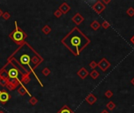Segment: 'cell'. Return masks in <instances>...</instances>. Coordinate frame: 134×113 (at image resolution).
<instances>
[{
    "label": "cell",
    "instance_id": "4",
    "mask_svg": "<svg viewBox=\"0 0 134 113\" xmlns=\"http://www.w3.org/2000/svg\"><path fill=\"white\" fill-rule=\"evenodd\" d=\"M98 67L100 68V69L102 71V72H104L111 67V63L109 62L105 57H104L98 62Z\"/></svg>",
    "mask_w": 134,
    "mask_h": 113
},
{
    "label": "cell",
    "instance_id": "17",
    "mask_svg": "<svg viewBox=\"0 0 134 113\" xmlns=\"http://www.w3.org/2000/svg\"><path fill=\"white\" fill-rule=\"evenodd\" d=\"M90 76L92 79H97V78L100 76V73H99L98 71H97L96 69H94L93 70L92 72H90Z\"/></svg>",
    "mask_w": 134,
    "mask_h": 113
},
{
    "label": "cell",
    "instance_id": "5",
    "mask_svg": "<svg viewBox=\"0 0 134 113\" xmlns=\"http://www.w3.org/2000/svg\"><path fill=\"white\" fill-rule=\"evenodd\" d=\"M10 95L6 90H0V103L2 104H6L10 100Z\"/></svg>",
    "mask_w": 134,
    "mask_h": 113
},
{
    "label": "cell",
    "instance_id": "12",
    "mask_svg": "<svg viewBox=\"0 0 134 113\" xmlns=\"http://www.w3.org/2000/svg\"><path fill=\"white\" fill-rule=\"evenodd\" d=\"M17 93H18L20 96H24L25 94H28V95H31L30 94V93L28 92L27 90V89L25 87H24V86H20L19 87H18V89H17Z\"/></svg>",
    "mask_w": 134,
    "mask_h": 113
},
{
    "label": "cell",
    "instance_id": "33",
    "mask_svg": "<svg viewBox=\"0 0 134 113\" xmlns=\"http://www.w3.org/2000/svg\"><path fill=\"white\" fill-rule=\"evenodd\" d=\"M100 113H109V112L107 110V109H104V110H103Z\"/></svg>",
    "mask_w": 134,
    "mask_h": 113
},
{
    "label": "cell",
    "instance_id": "2",
    "mask_svg": "<svg viewBox=\"0 0 134 113\" xmlns=\"http://www.w3.org/2000/svg\"><path fill=\"white\" fill-rule=\"evenodd\" d=\"M9 36L17 45H20L24 42V40L27 38V35L20 28L17 26L15 29L9 35Z\"/></svg>",
    "mask_w": 134,
    "mask_h": 113
},
{
    "label": "cell",
    "instance_id": "15",
    "mask_svg": "<svg viewBox=\"0 0 134 113\" xmlns=\"http://www.w3.org/2000/svg\"><path fill=\"white\" fill-rule=\"evenodd\" d=\"M7 88V90H9V91H13V90H16V88H17L15 85L13 84L11 82H10L9 80H8V83H7V85H6V86Z\"/></svg>",
    "mask_w": 134,
    "mask_h": 113
},
{
    "label": "cell",
    "instance_id": "20",
    "mask_svg": "<svg viewBox=\"0 0 134 113\" xmlns=\"http://www.w3.org/2000/svg\"><path fill=\"white\" fill-rule=\"evenodd\" d=\"M0 78H2V79H7V78H9L8 72H6V71L4 68H2L0 70Z\"/></svg>",
    "mask_w": 134,
    "mask_h": 113
},
{
    "label": "cell",
    "instance_id": "10",
    "mask_svg": "<svg viewBox=\"0 0 134 113\" xmlns=\"http://www.w3.org/2000/svg\"><path fill=\"white\" fill-rule=\"evenodd\" d=\"M8 76L9 79H17L18 76V71L16 68H11L8 72Z\"/></svg>",
    "mask_w": 134,
    "mask_h": 113
},
{
    "label": "cell",
    "instance_id": "23",
    "mask_svg": "<svg viewBox=\"0 0 134 113\" xmlns=\"http://www.w3.org/2000/svg\"><path fill=\"white\" fill-rule=\"evenodd\" d=\"M38 99L35 97H31V98L29 99V103L31 105H35L38 103Z\"/></svg>",
    "mask_w": 134,
    "mask_h": 113
},
{
    "label": "cell",
    "instance_id": "3",
    "mask_svg": "<svg viewBox=\"0 0 134 113\" xmlns=\"http://www.w3.org/2000/svg\"><path fill=\"white\" fill-rule=\"evenodd\" d=\"M92 9L97 14H100L101 13H103V11H104V9H106V6L102 2V1L99 0V1L95 2L94 4L92 6Z\"/></svg>",
    "mask_w": 134,
    "mask_h": 113
},
{
    "label": "cell",
    "instance_id": "36",
    "mask_svg": "<svg viewBox=\"0 0 134 113\" xmlns=\"http://www.w3.org/2000/svg\"><path fill=\"white\" fill-rule=\"evenodd\" d=\"M0 113H5V112H3V111H2V110H1V111H0Z\"/></svg>",
    "mask_w": 134,
    "mask_h": 113
},
{
    "label": "cell",
    "instance_id": "9",
    "mask_svg": "<svg viewBox=\"0 0 134 113\" xmlns=\"http://www.w3.org/2000/svg\"><path fill=\"white\" fill-rule=\"evenodd\" d=\"M97 101V97L93 94H89L88 96L86 97V101L90 105H93L95 102Z\"/></svg>",
    "mask_w": 134,
    "mask_h": 113
},
{
    "label": "cell",
    "instance_id": "6",
    "mask_svg": "<svg viewBox=\"0 0 134 113\" xmlns=\"http://www.w3.org/2000/svg\"><path fill=\"white\" fill-rule=\"evenodd\" d=\"M71 20H72L73 22L76 24V25H79V24H81L83 22L85 18L82 15H81L79 13H76L75 15L72 17Z\"/></svg>",
    "mask_w": 134,
    "mask_h": 113
},
{
    "label": "cell",
    "instance_id": "32",
    "mask_svg": "<svg viewBox=\"0 0 134 113\" xmlns=\"http://www.w3.org/2000/svg\"><path fill=\"white\" fill-rule=\"evenodd\" d=\"M130 42H131L134 45V35H133V36H132L131 38H130Z\"/></svg>",
    "mask_w": 134,
    "mask_h": 113
},
{
    "label": "cell",
    "instance_id": "28",
    "mask_svg": "<svg viewBox=\"0 0 134 113\" xmlns=\"http://www.w3.org/2000/svg\"><path fill=\"white\" fill-rule=\"evenodd\" d=\"M31 61L32 62V63L34 64V65H37L38 63H39L40 60H39V58L38 57V56H33V57L31 59Z\"/></svg>",
    "mask_w": 134,
    "mask_h": 113
},
{
    "label": "cell",
    "instance_id": "1",
    "mask_svg": "<svg viewBox=\"0 0 134 113\" xmlns=\"http://www.w3.org/2000/svg\"><path fill=\"white\" fill-rule=\"evenodd\" d=\"M61 42L75 56H79L83 49L89 44L90 39L78 27H74L72 30L61 40Z\"/></svg>",
    "mask_w": 134,
    "mask_h": 113
},
{
    "label": "cell",
    "instance_id": "24",
    "mask_svg": "<svg viewBox=\"0 0 134 113\" xmlns=\"http://www.w3.org/2000/svg\"><path fill=\"white\" fill-rule=\"evenodd\" d=\"M8 80H9V78L7 79H2V78H0V85L2 86H6L7 83H8Z\"/></svg>",
    "mask_w": 134,
    "mask_h": 113
},
{
    "label": "cell",
    "instance_id": "19",
    "mask_svg": "<svg viewBox=\"0 0 134 113\" xmlns=\"http://www.w3.org/2000/svg\"><path fill=\"white\" fill-rule=\"evenodd\" d=\"M30 81H31V79L28 75H24L22 76V78H21V82L24 84H28Z\"/></svg>",
    "mask_w": 134,
    "mask_h": 113
},
{
    "label": "cell",
    "instance_id": "8",
    "mask_svg": "<svg viewBox=\"0 0 134 113\" xmlns=\"http://www.w3.org/2000/svg\"><path fill=\"white\" fill-rule=\"evenodd\" d=\"M77 75H79L82 79H86V78L89 75V72L87 71L86 68H81L79 71L77 72Z\"/></svg>",
    "mask_w": 134,
    "mask_h": 113
},
{
    "label": "cell",
    "instance_id": "11",
    "mask_svg": "<svg viewBox=\"0 0 134 113\" xmlns=\"http://www.w3.org/2000/svg\"><path fill=\"white\" fill-rule=\"evenodd\" d=\"M20 61L21 63L24 64V65H28L29 62L31 61V57L28 54H24L20 56Z\"/></svg>",
    "mask_w": 134,
    "mask_h": 113
},
{
    "label": "cell",
    "instance_id": "22",
    "mask_svg": "<svg viewBox=\"0 0 134 113\" xmlns=\"http://www.w3.org/2000/svg\"><path fill=\"white\" fill-rule=\"evenodd\" d=\"M127 15L129 16L130 17H133L134 16V8L133 7H129V8L126 10Z\"/></svg>",
    "mask_w": 134,
    "mask_h": 113
},
{
    "label": "cell",
    "instance_id": "21",
    "mask_svg": "<svg viewBox=\"0 0 134 113\" xmlns=\"http://www.w3.org/2000/svg\"><path fill=\"white\" fill-rule=\"evenodd\" d=\"M42 75H43L48 76V75H49V74L51 73V71H50V69H49V68L45 67V68H44L43 69H42Z\"/></svg>",
    "mask_w": 134,
    "mask_h": 113
},
{
    "label": "cell",
    "instance_id": "16",
    "mask_svg": "<svg viewBox=\"0 0 134 113\" xmlns=\"http://www.w3.org/2000/svg\"><path fill=\"white\" fill-rule=\"evenodd\" d=\"M42 31L45 35H49L52 31V29H51V28L49 27V25H45L43 28H42Z\"/></svg>",
    "mask_w": 134,
    "mask_h": 113
},
{
    "label": "cell",
    "instance_id": "7",
    "mask_svg": "<svg viewBox=\"0 0 134 113\" xmlns=\"http://www.w3.org/2000/svg\"><path fill=\"white\" fill-rule=\"evenodd\" d=\"M58 9L63 14H66V13H68L70 11V10H71V6L67 2H63L62 4L59 6V9Z\"/></svg>",
    "mask_w": 134,
    "mask_h": 113
},
{
    "label": "cell",
    "instance_id": "35",
    "mask_svg": "<svg viewBox=\"0 0 134 113\" xmlns=\"http://www.w3.org/2000/svg\"><path fill=\"white\" fill-rule=\"evenodd\" d=\"M131 83H132V84L133 85V86H134V77H133V79H131Z\"/></svg>",
    "mask_w": 134,
    "mask_h": 113
},
{
    "label": "cell",
    "instance_id": "26",
    "mask_svg": "<svg viewBox=\"0 0 134 113\" xmlns=\"http://www.w3.org/2000/svg\"><path fill=\"white\" fill-rule=\"evenodd\" d=\"M110 24H109V22H107V20H104L103 23L101 24V27L104 28V29H107V28H110Z\"/></svg>",
    "mask_w": 134,
    "mask_h": 113
},
{
    "label": "cell",
    "instance_id": "31",
    "mask_svg": "<svg viewBox=\"0 0 134 113\" xmlns=\"http://www.w3.org/2000/svg\"><path fill=\"white\" fill-rule=\"evenodd\" d=\"M102 2H103L104 4L106 6V5H107V4H109V3L111 2V0H103V1H102Z\"/></svg>",
    "mask_w": 134,
    "mask_h": 113
},
{
    "label": "cell",
    "instance_id": "13",
    "mask_svg": "<svg viewBox=\"0 0 134 113\" xmlns=\"http://www.w3.org/2000/svg\"><path fill=\"white\" fill-rule=\"evenodd\" d=\"M56 113H75V112H74L68 105L65 104V105H63Z\"/></svg>",
    "mask_w": 134,
    "mask_h": 113
},
{
    "label": "cell",
    "instance_id": "29",
    "mask_svg": "<svg viewBox=\"0 0 134 113\" xmlns=\"http://www.w3.org/2000/svg\"><path fill=\"white\" fill-rule=\"evenodd\" d=\"M2 17V18L4 19L5 20H9V19L10 18V14H9V12H5V13H3Z\"/></svg>",
    "mask_w": 134,
    "mask_h": 113
},
{
    "label": "cell",
    "instance_id": "14",
    "mask_svg": "<svg viewBox=\"0 0 134 113\" xmlns=\"http://www.w3.org/2000/svg\"><path fill=\"white\" fill-rule=\"evenodd\" d=\"M90 27L93 28L94 31H97V30H98L99 28L101 27V24L99 23L97 20H93V22L90 24Z\"/></svg>",
    "mask_w": 134,
    "mask_h": 113
},
{
    "label": "cell",
    "instance_id": "27",
    "mask_svg": "<svg viewBox=\"0 0 134 113\" xmlns=\"http://www.w3.org/2000/svg\"><path fill=\"white\" fill-rule=\"evenodd\" d=\"M89 66L90 67V68L93 69V70H94L95 68H97V67L98 66V63H97L95 61H92L90 63H89Z\"/></svg>",
    "mask_w": 134,
    "mask_h": 113
},
{
    "label": "cell",
    "instance_id": "18",
    "mask_svg": "<svg viewBox=\"0 0 134 113\" xmlns=\"http://www.w3.org/2000/svg\"><path fill=\"white\" fill-rule=\"evenodd\" d=\"M106 107H107V109H109V111H113L116 108V104L113 101H109L108 103L107 104Z\"/></svg>",
    "mask_w": 134,
    "mask_h": 113
},
{
    "label": "cell",
    "instance_id": "30",
    "mask_svg": "<svg viewBox=\"0 0 134 113\" xmlns=\"http://www.w3.org/2000/svg\"><path fill=\"white\" fill-rule=\"evenodd\" d=\"M54 16L56 17V18H60V17H61L62 16V14H63V13H62L61 11H60L59 9H56V11L54 12Z\"/></svg>",
    "mask_w": 134,
    "mask_h": 113
},
{
    "label": "cell",
    "instance_id": "25",
    "mask_svg": "<svg viewBox=\"0 0 134 113\" xmlns=\"http://www.w3.org/2000/svg\"><path fill=\"white\" fill-rule=\"evenodd\" d=\"M104 95H105V97H107V98H108V99H110V98H111L112 97H113V95H114V94H113V92L111 91V90H107L104 93Z\"/></svg>",
    "mask_w": 134,
    "mask_h": 113
},
{
    "label": "cell",
    "instance_id": "34",
    "mask_svg": "<svg viewBox=\"0 0 134 113\" xmlns=\"http://www.w3.org/2000/svg\"><path fill=\"white\" fill-rule=\"evenodd\" d=\"M2 14H3V12H2V10L0 9V17H1L2 16Z\"/></svg>",
    "mask_w": 134,
    "mask_h": 113
}]
</instances>
